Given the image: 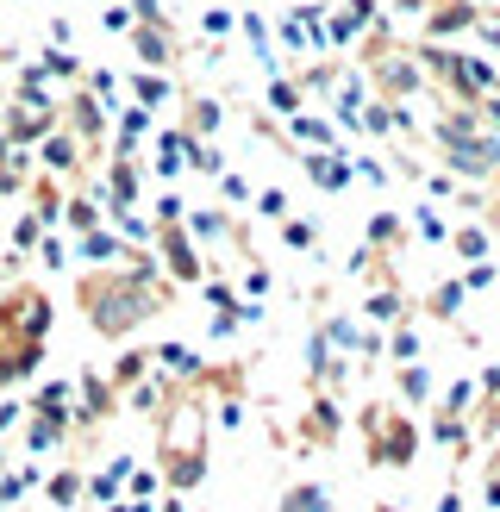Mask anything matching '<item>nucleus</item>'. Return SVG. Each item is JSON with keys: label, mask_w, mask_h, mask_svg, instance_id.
Segmentation results:
<instances>
[{"label": "nucleus", "mask_w": 500, "mask_h": 512, "mask_svg": "<svg viewBox=\"0 0 500 512\" xmlns=\"http://www.w3.org/2000/svg\"><path fill=\"white\" fill-rule=\"evenodd\" d=\"M432 144L450 157V182H494V144L482 132V119H475V107H444L438 125H432Z\"/></svg>", "instance_id": "1"}, {"label": "nucleus", "mask_w": 500, "mask_h": 512, "mask_svg": "<svg viewBox=\"0 0 500 512\" xmlns=\"http://www.w3.org/2000/svg\"><path fill=\"white\" fill-rule=\"evenodd\" d=\"M357 431H363L369 469H413V463H419L425 431H419V419L407 413V406H394V400H388V406H363Z\"/></svg>", "instance_id": "2"}, {"label": "nucleus", "mask_w": 500, "mask_h": 512, "mask_svg": "<svg viewBox=\"0 0 500 512\" xmlns=\"http://www.w3.org/2000/svg\"><path fill=\"white\" fill-rule=\"evenodd\" d=\"M150 256H157V269H163V275L188 281V288H200V275H213V269H207V256H200V244L182 232V225H150Z\"/></svg>", "instance_id": "3"}, {"label": "nucleus", "mask_w": 500, "mask_h": 512, "mask_svg": "<svg viewBox=\"0 0 500 512\" xmlns=\"http://www.w3.org/2000/svg\"><path fill=\"white\" fill-rule=\"evenodd\" d=\"M75 381V406H69V425L75 431H100L107 419H119V388L100 369H82V375H69Z\"/></svg>", "instance_id": "4"}, {"label": "nucleus", "mask_w": 500, "mask_h": 512, "mask_svg": "<svg viewBox=\"0 0 500 512\" xmlns=\"http://www.w3.org/2000/svg\"><path fill=\"white\" fill-rule=\"evenodd\" d=\"M375 0H338V7H325V44L332 50H350V44H363L369 38V25H375Z\"/></svg>", "instance_id": "5"}, {"label": "nucleus", "mask_w": 500, "mask_h": 512, "mask_svg": "<svg viewBox=\"0 0 500 512\" xmlns=\"http://www.w3.org/2000/svg\"><path fill=\"white\" fill-rule=\"evenodd\" d=\"M32 163L50 175V182H63V175H88V150L57 125V132H44V138L32 144Z\"/></svg>", "instance_id": "6"}, {"label": "nucleus", "mask_w": 500, "mask_h": 512, "mask_svg": "<svg viewBox=\"0 0 500 512\" xmlns=\"http://www.w3.org/2000/svg\"><path fill=\"white\" fill-rule=\"evenodd\" d=\"M475 19H482L475 0H425V44L463 38V32H475Z\"/></svg>", "instance_id": "7"}, {"label": "nucleus", "mask_w": 500, "mask_h": 512, "mask_svg": "<svg viewBox=\"0 0 500 512\" xmlns=\"http://www.w3.org/2000/svg\"><path fill=\"white\" fill-rule=\"evenodd\" d=\"M144 144H150V175L157 182H182L188 175V132L182 125H157Z\"/></svg>", "instance_id": "8"}, {"label": "nucleus", "mask_w": 500, "mask_h": 512, "mask_svg": "<svg viewBox=\"0 0 500 512\" xmlns=\"http://www.w3.org/2000/svg\"><path fill=\"white\" fill-rule=\"evenodd\" d=\"M338 431H344L338 400H332V394H313V400H307V413H300V444H307V450H332V444H338Z\"/></svg>", "instance_id": "9"}, {"label": "nucleus", "mask_w": 500, "mask_h": 512, "mask_svg": "<svg viewBox=\"0 0 500 512\" xmlns=\"http://www.w3.org/2000/svg\"><path fill=\"white\" fill-rule=\"evenodd\" d=\"M300 169H307V182L319 194H344L350 188V150H307Z\"/></svg>", "instance_id": "10"}, {"label": "nucleus", "mask_w": 500, "mask_h": 512, "mask_svg": "<svg viewBox=\"0 0 500 512\" xmlns=\"http://www.w3.org/2000/svg\"><path fill=\"white\" fill-rule=\"evenodd\" d=\"M182 232H188L194 244H238V238H244L238 219L225 213V207H194V213H182Z\"/></svg>", "instance_id": "11"}, {"label": "nucleus", "mask_w": 500, "mask_h": 512, "mask_svg": "<svg viewBox=\"0 0 500 512\" xmlns=\"http://www.w3.org/2000/svg\"><path fill=\"white\" fill-rule=\"evenodd\" d=\"M132 463L138 456H113L107 469H88V494H82V506H113V500H125V475H132Z\"/></svg>", "instance_id": "12"}, {"label": "nucleus", "mask_w": 500, "mask_h": 512, "mask_svg": "<svg viewBox=\"0 0 500 512\" xmlns=\"http://www.w3.org/2000/svg\"><path fill=\"white\" fill-rule=\"evenodd\" d=\"M444 250L457 256V263H488V256H494V232H488V219H463V225H450Z\"/></svg>", "instance_id": "13"}, {"label": "nucleus", "mask_w": 500, "mask_h": 512, "mask_svg": "<svg viewBox=\"0 0 500 512\" xmlns=\"http://www.w3.org/2000/svg\"><path fill=\"white\" fill-rule=\"evenodd\" d=\"M38 363H44V344L7 338V344H0V388H19V381H32Z\"/></svg>", "instance_id": "14"}, {"label": "nucleus", "mask_w": 500, "mask_h": 512, "mask_svg": "<svg viewBox=\"0 0 500 512\" xmlns=\"http://www.w3.org/2000/svg\"><path fill=\"white\" fill-rule=\"evenodd\" d=\"M432 363H400L394 369V406H407V413H419V406H432Z\"/></svg>", "instance_id": "15"}, {"label": "nucleus", "mask_w": 500, "mask_h": 512, "mask_svg": "<svg viewBox=\"0 0 500 512\" xmlns=\"http://www.w3.org/2000/svg\"><path fill=\"white\" fill-rule=\"evenodd\" d=\"M132 50L144 57V69H175V57H182V50H175V38H169V25H132Z\"/></svg>", "instance_id": "16"}, {"label": "nucleus", "mask_w": 500, "mask_h": 512, "mask_svg": "<svg viewBox=\"0 0 500 512\" xmlns=\"http://www.w3.org/2000/svg\"><path fill=\"white\" fill-rule=\"evenodd\" d=\"M150 363H163V375L169 381H207V363H200V350H188V344H175V338H163L157 350H150Z\"/></svg>", "instance_id": "17"}, {"label": "nucleus", "mask_w": 500, "mask_h": 512, "mask_svg": "<svg viewBox=\"0 0 500 512\" xmlns=\"http://www.w3.org/2000/svg\"><path fill=\"white\" fill-rule=\"evenodd\" d=\"M275 512H338V494L325 488V481H288Z\"/></svg>", "instance_id": "18"}, {"label": "nucleus", "mask_w": 500, "mask_h": 512, "mask_svg": "<svg viewBox=\"0 0 500 512\" xmlns=\"http://www.w3.org/2000/svg\"><path fill=\"white\" fill-rule=\"evenodd\" d=\"M219 125H225V107L213 94H188L182 100V132L188 138H219Z\"/></svg>", "instance_id": "19"}, {"label": "nucleus", "mask_w": 500, "mask_h": 512, "mask_svg": "<svg viewBox=\"0 0 500 512\" xmlns=\"http://www.w3.org/2000/svg\"><path fill=\"white\" fill-rule=\"evenodd\" d=\"M82 494H88V469H50L44 500L57 506V512H82Z\"/></svg>", "instance_id": "20"}, {"label": "nucleus", "mask_w": 500, "mask_h": 512, "mask_svg": "<svg viewBox=\"0 0 500 512\" xmlns=\"http://www.w3.org/2000/svg\"><path fill=\"white\" fill-rule=\"evenodd\" d=\"M169 100H175L169 69H138V75H132V107H144V113H163Z\"/></svg>", "instance_id": "21"}, {"label": "nucleus", "mask_w": 500, "mask_h": 512, "mask_svg": "<svg viewBox=\"0 0 500 512\" xmlns=\"http://www.w3.org/2000/svg\"><path fill=\"white\" fill-rule=\"evenodd\" d=\"M407 244V219L400 213H369V225H363V250H375V256H388V250H400Z\"/></svg>", "instance_id": "22"}, {"label": "nucleus", "mask_w": 500, "mask_h": 512, "mask_svg": "<svg viewBox=\"0 0 500 512\" xmlns=\"http://www.w3.org/2000/svg\"><path fill=\"white\" fill-rule=\"evenodd\" d=\"M32 69L44 75V82H50V88H57V82H82V69H88V63H82V57H75V50H63V44H44V50H38V57H32Z\"/></svg>", "instance_id": "23"}, {"label": "nucleus", "mask_w": 500, "mask_h": 512, "mask_svg": "<svg viewBox=\"0 0 500 512\" xmlns=\"http://www.w3.org/2000/svg\"><path fill=\"white\" fill-rule=\"evenodd\" d=\"M425 438H432L438 450H450V456H475V438H469V419H450V413H432V425H425Z\"/></svg>", "instance_id": "24"}, {"label": "nucleus", "mask_w": 500, "mask_h": 512, "mask_svg": "<svg viewBox=\"0 0 500 512\" xmlns=\"http://www.w3.org/2000/svg\"><path fill=\"white\" fill-rule=\"evenodd\" d=\"M25 194H32V207H25V213H32L44 232H50V225L63 219V188L50 182V175H32V182H25Z\"/></svg>", "instance_id": "25"}, {"label": "nucleus", "mask_w": 500, "mask_h": 512, "mask_svg": "<svg viewBox=\"0 0 500 512\" xmlns=\"http://www.w3.org/2000/svg\"><path fill=\"white\" fill-rule=\"evenodd\" d=\"M288 132H294V144H307V150H344V138H338V125H332V119L294 113V119H288Z\"/></svg>", "instance_id": "26"}, {"label": "nucleus", "mask_w": 500, "mask_h": 512, "mask_svg": "<svg viewBox=\"0 0 500 512\" xmlns=\"http://www.w3.org/2000/svg\"><path fill=\"white\" fill-rule=\"evenodd\" d=\"M382 350H388V363L400 369V363H425V338H419V325L413 319H400V325H388V338H382Z\"/></svg>", "instance_id": "27"}, {"label": "nucleus", "mask_w": 500, "mask_h": 512, "mask_svg": "<svg viewBox=\"0 0 500 512\" xmlns=\"http://www.w3.org/2000/svg\"><path fill=\"white\" fill-rule=\"evenodd\" d=\"M263 100H269V113H275V119H294V113H307V94H300V82H294V75H269Z\"/></svg>", "instance_id": "28"}, {"label": "nucleus", "mask_w": 500, "mask_h": 512, "mask_svg": "<svg viewBox=\"0 0 500 512\" xmlns=\"http://www.w3.org/2000/svg\"><path fill=\"white\" fill-rule=\"evenodd\" d=\"M363 319H369V325H400V319H413V313H407V294H400V288H375V294L363 300Z\"/></svg>", "instance_id": "29"}, {"label": "nucleus", "mask_w": 500, "mask_h": 512, "mask_svg": "<svg viewBox=\"0 0 500 512\" xmlns=\"http://www.w3.org/2000/svg\"><path fill=\"white\" fill-rule=\"evenodd\" d=\"M463 306H469V294H463V281L450 275V281H438V288L425 294V319H457Z\"/></svg>", "instance_id": "30"}, {"label": "nucleus", "mask_w": 500, "mask_h": 512, "mask_svg": "<svg viewBox=\"0 0 500 512\" xmlns=\"http://www.w3.org/2000/svg\"><path fill=\"white\" fill-rule=\"evenodd\" d=\"M225 169H232V163H225V150H219L213 138H188V175H207V182H219Z\"/></svg>", "instance_id": "31"}, {"label": "nucleus", "mask_w": 500, "mask_h": 512, "mask_svg": "<svg viewBox=\"0 0 500 512\" xmlns=\"http://www.w3.org/2000/svg\"><path fill=\"white\" fill-rule=\"evenodd\" d=\"M69 406H75V381L57 375V381H38V394H32L25 413H69Z\"/></svg>", "instance_id": "32"}, {"label": "nucleus", "mask_w": 500, "mask_h": 512, "mask_svg": "<svg viewBox=\"0 0 500 512\" xmlns=\"http://www.w3.org/2000/svg\"><path fill=\"white\" fill-rule=\"evenodd\" d=\"M407 232H413V238H425V244H438V250H444V238H450V219H444V213L432 207V200H425V207H413V213H407Z\"/></svg>", "instance_id": "33"}, {"label": "nucleus", "mask_w": 500, "mask_h": 512, "mask_svg": "<svg viewBox=\"0 0 500 512\" xmlns=\"http://www.w3.org/2000/svg\"><path fill=\"white\" fill-rule=\"evenodd\" d=\"M482 400V388H475V375H457L450 388L438 394V413H450V419H469V406Z\"/></svg>", "instance_id": "34"}, {"label": "nucleus", "mask_w": 500, "mask_h": 512, "mask_svg": "<svg viewBox=\"0 0 500 512\" xmlns=\"http://www.w3.org/2000/svg\"><path fill=\"white\" fill-rule=\"evenodd\" d=\"M144 375H150V350H125V356H119V363L107 369V381H113V388H119V394H125V388H138V381H144Z\"/></svg>", "instance_id": "35"}, {"label": "nucleus", "mask_w": 500, "mask_h": 512, "mask_svg": "<svg viewBox=\"0 0 500 512\" xmlns=\"http://www.w3.org/2000/svg\"><path fill=\"white\" fill-rule=\"evenodd\" d=\"M57 225H69V232L82 238V232H94V225H100V207H94L88 194H69V200H63V219H57Z\"/></svg>", "instance_id": "36"}, {"label": "nucleus", "mask_w": 500, "mask_h": 512, "mask_svg": "<svg viewBox=\"0 0 500 512\" xmlns=\"http://www.w3.org/2000/svg\"><path fill=\"white\" fill-rule=\"evenodd\" d=\"M463 294H494L500 288V263H494V256H488V263H463Z\"/></svg>", "instance_id": "37"}, {"label": "nucleus", "mask_w": 500, "mask_h": 512, "mask_svg": "<svg viewBox=\"0 0 500 512\" xmlns=\"http://www.w3.org/2000/svg\"><path fill=\"white\" fill-rule=\"evenodd\" d=\"M269 288H275V275L257 263V256H250V269L238 275V300H257V306H263V300H269Z\"/></svg>", "instance_id": "38"}, {"label": "nucleus", "mask_w": 500, "mask_h": 512, "mask_svg": "<svg viewBox=\"0 0 500 512\" xmlns=\"http://www.w3.org/2000/svg\"><path fill=\"white\" fill-rule=\"evenodd\" d=\"M75 263V250H69V238H57V232H44L38 238V269H50V275H57V269H69Z\"/></svg>", "instance_id": "39"}, {"label": "nucleus", "mask_w": 500, "mask_h": 512, "mask_svg": "<svg viewBox=\"0 0 500 512\" xmlns=\"http://www.w3.org/2000/svg\"><path fill=\"white\" fill-rule=\"evenodd\" d=\"M38 238H44V225H38L32 213H19V219H13V238H7V256L19 263L25 250H38Z\"/></svg>", "instance_id": "40"}, {"label": "nucleus", "mask_w": 500, "mask_h": 512, "mask_svg": "<svg viewBox=\"0 0 500 512\" xmlns=\"http://www.w3.org/2000/svg\"><path fill=\"white\" fill-rule=\"evenodd\" d=\"M282 244H288V250H307V256H313V250H319V225H313V219H294V213H288V219H282Z\"/></svg>", "instance_id": "41"}, {"label": "nucleus", "mask_w": 500, "mask_h": 512, "mask_svg": "<svg viewBox=\"0 0 500 512\" xmlns=\"http://www.w3.org/2000/svg\"><path fill=\"white\" fill-rule=\"evenodd\" d=\"M157 494H163V475L132 463V475H125V500H157Z\"/></svg>", "instance_id": "42"}, {"label": "nucleus", "mask_w": 500, "mask_h": 512, "mask_svg": "<svg viewBox=\"0 0 500 512\" xmlns=\"http://www.w3.org/2000/svg\"><path fill=\"white\" fill-rule=\"evenodd\" d=\"M250 207H257L263 219H275V225H282V219L294 213V200H288L282 188H257V194H250Z\"/></svg>", "instance_id": "43"}, {"label": "nucleus", "mask_w": 500, "mask_h": 512, "mask_svg": "<svg viewBox=\"0 0 500 512\" xmlns=\"http://www.w3.org/2000/svg\"><path fill=\"white\" fill-rule=\"evenodd\" d=\"M200 32H207V44L232 38V32H238V13H232V7H207V13H200Z\"/></svg>", "instance_id": "44"}, {"label": "nucleus", "mask_w": 500, "mask_h": 512, "mask_svg": "<svg viewBox=\"0 0 500 512\" xmlns=\"http://www.w3.org/2000/svg\"><path fill=\"white\" fill-rule=\"evenodd\" d=\"M200 300H207L213 313H225V306L238 300V288H232V281H225V275H200Z\"/></svg>", "instance_id": "45"}, {"label": "nucleus", "mask_w": 500, "mask_h": 512, "mask_svg": "<svg viewBox=\"0 0 500 512\" xmlns=\"http://www.w3.org/2000/svg\"><path fill=\"white\" fill-rule=\"evenodd\" d=\"M182 213L188 207H182V194H175V188H163L157 200H150V225H182Z\"/></svg>", "instance_id": "46"}, {"label": "nucleus", "mask_w": 500, "mask_h": 512, "mask_svg": "<svg viewBox=\"0 0 500 512\" xmlns=\"http://www.w3.org/2000/svg\"><path fill=\"white\" fill-rule=\"evenodd\" d=\"M219 194H225V213H232V207H250V194H257V188H250L238 169H225L219 175Z\"/></svg>", "instance_id": "47"}, {"label": "nucleus", "mask_w": 500, "mask_h": 512, "mask_svg": "<svg viewBox=\"0 0 500 512\" xmlns=\"http://www.w3.org/2000/svg\"><path fill=\"white\" fill-rule=\"evenodd\" d=\"M425 200H432V207H438V200H450V207H457V200H463V182H450V175H425Z\"/></svg>", "instance_id": "48"}, {"label": "nucleus", "mask_w": 500, "mask_h": 512, "mask_svg": "<svg viewBox=\"0 0 500 512\" xmlns=\"http://www.w3.org/2000/svg\"><path fill=\"white\" fill-rule=\"evenodd\" d=\"M25 425V400H0V438H13Z\"/></svg>", "instance_id": "49"}, {"label": "nucleus", "mask_w": 500, "mask_h": 512, "mask_svg": "<svg viewBox=\"0 0 500 512\" xmlns=\"http://www.w3.org/2000/svg\"><path fill=\"white\" fill-rule=\"evenodd\" d=\"M100 25H107V32H119V38H125V32H132L138 19H132V7H107V13H100Z\"/></svg>", "instance_id": "50"}, {"label": "nucleus", "mask_w": 500, "mask_h": 512, "mask_svg": "<svg viewBox=\"0 0 500 512\" xmlns=\"http://www.w3.org/2000/svg\"><path fill=\"white\" fill-rule=\"evenodd\" d=\"M475 38H482L494 57H500V19H488V13H482V19H475Z\"/></svg>", "instance_id": "51"}, {"label": "nucleus", "mask_w": 500, "mask_h": 512, "mask_svg": "<svg viewBox=\"0 0 500 512\" xmlns=\"http://www.w3.org/2000/svg\"><path fill=\"white\" fill-rule=\"evenodd\" d=\"M432 512H469V494H463V488H444Z\"/></svg>", "instance_id": "52"}, {"label": "nucleus", "mask_w": 500, "mask_h": 512, "mask_svg": "<svg viewBox=\"0 0 500 512\" xmlns=\"http://www.w3.org/2000/svg\"><path fill=\"white\" fill-rule=\"evenodd\" d=\"M219 425H225V431H238V425H244V406H238V394L219 406Z\"/></svg>", "instance_id": "53"}, {"label": "nucleus", "mask_w": 500, "mask_h": 512, "mask_svg": "<svg viewBox=\"0 0 500 512\" xmlns=\"http://www.w3.org/2000/svg\"><path fill=\"white\" fill-rule=\"evenodd\" d=\"M100 512H157V500H113V506H100Z\"/></svg>", "instance_id": "54"}, {"label": "nucleus", "mask_w": 500, "mask_h": 512, "mask_svg": "<svg viewBox=\"0 0 500 512\" xmlns=\"http://www.w3.org/2000/svg\"><path fill=\"white\" fill-rule=\"evenodd\" d=\"M375 512H407V506H394V500H375Z\"/></svg>", "instance_id": "55"}, {"label": "nucleus", "mask_w": 500, "mask_h": 512, "mask_svg": "<svg viewBox=\"0 0 500 512\" xmlns=\"http://www.w3.org/2000/svg\"><path fill=\"white\" fill-rule=\"evenodd\" d=\"M7 157H13V144H7V138H0V163H7Z\"/></svg>", "instance_id": "56"}, {"label": "nucleus", "mask_w": 500, "mask_h": 512, "mask_svg": "<svg viewBox=\"0 0 500 512\" xmlns=\"http://www.w3.org/2000/svg\"><path fill=\"white\" fill-rule=\"evenodd\" d=\"M494 100H500V69H494Z\"/></svg>", "instance_id": "57"}, {"label": "nucleus", "mask_w": 500, "mask_h": 512, "mask_svg": "<svg viewBox=\"0 0 500 512\" xmlns=\"http://www.w3.org/2000/svg\"><path fill=\"white\" fill-rule=\"evenodd\" d=\"M0 456H7V438H0ZM0 469H7V463H0Z\"/></svg>", "instance_id": "58"}, {"label": "nucleus", "mask_w": 500, "mask_h": 512, "mask_svg": "<svg viewBox=\"0 0 500 512\" xmlns=\"http://www.w3.org/2000/svg\"><path fill=\"white\" fill-rule=\"evenodd\" d=\"M113 7H132V0H113Z\"/></svg>", "instance_id": "59"}]
</instances>
